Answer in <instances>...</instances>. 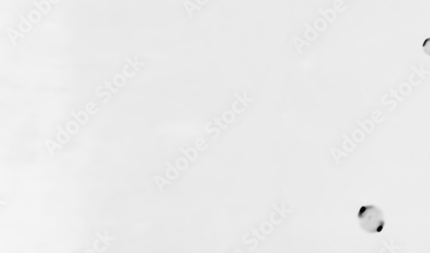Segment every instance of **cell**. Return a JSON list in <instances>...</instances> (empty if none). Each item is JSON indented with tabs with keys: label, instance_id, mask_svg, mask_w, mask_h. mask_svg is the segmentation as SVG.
Segmentation results:
<instances>
[{
	"label": "cell",
	"instance_id": "1",
	"mask_svg": "<svg viewBox=\"0 0 430 253\" xmlns=\"http://www.w3.org/2000/svg\"><path fill=\"white\" fill-rule=\"evenodd\" d=\"M358 222L365 232L370 234L379 233L385 226V217L380 208L374 205H367L359 210Z\"/></svg>",
	"mask_w": 430,
	"mask_h": 253
},
{
	"label": "cell",
	"instance_id": "2",
	"mask_svg": "<svg viewBox=\"0 0 430 253\" xmlns=\"http://www.w3.org/2000/svg\"><path fill=\"white\" fill-rule=\"evenodd\" d=\"M33 4L39 12H42L43 15H48V12L51 11V4L48 0H39V1H33Z\"/></svg>",
	"mask_w": 430,
	"mask_h": 253
},
{
	"label": "cell",
	"instance_id": "3",
	"mask_svg": "<svg viewBox=\"0 0 430 253\" xmlns=\"http://www.w3.org/2000/svg\"><path fill=\"white\" fill-rule=\"evenodd\" d=\"M70 114H71L72 117L75 118L76 120L78 122H79V124L81 126L86 125L88 123V121H89V114H88L87 112L84 111V110L78 112V113H76V112L72 110V111L70 112Z\"/></svg>",
	"mask_w": 430,
	"mask_h": 253
},
{
	"label": "cell",
	"instance_id": "4",
	"mask_svg": "<svg viewBox=\"0 0 430 253\" xmlns=\"http://www.w3.org/2000/svg\"><path fill=\"white\" fill-rule=\"evenodd\" d=\"M56 129L58 130L57 140L59 143L61 145L68 143L71 140V136H70L69 134L66 132V130H63V128L60 125H57Z\"/></svg>",
	"mask_w": 430,
	"mask_h": 253
},
{
	"label": "cell",
	"instance_id": "5",
	"mask_svg": "<svg viewBox=\"0 0 430 253\" xmlns=\"http://www.w3.org/2000/svg\"><path fill=\"white\" fill-rule=\"evenodd\" d=\"M305 26H306V29H307L306 32H305V38L307 41H309V42H314L319 37V34L311 26L310 24L306 23Z\"/></svg>",
	"mask_w": 430,
	"mask_h": 253
},
{
	"label": "cell",
	"instance_id": "6",
	"mask_svg": "<svg viewBox=\"0 0 430 253\" xmlns=\"http://www.w3.org/2000/svg\"><path fill=\"white\" fill-rule=\"evenodd\" d=\"M19 18L21 19V21L18 24V28H19V30L21 31L22 33H28V32H30V30L33 29V25L32 24L30 23L28 19L24 18V16L20 14L19 15Z\"/></svg>",
	"mask_w": 430,
	"mask_h": 253
},
{
	"label": "cell",
	"instance_id": "7",
	"mask_svg": "<svg viewBox=\"0 0 430 253\" xmlns=\"http://www.w3.org/2000/svg\"><path fill=\"white\" fill-rule=\"evenodd\" d=\"M292 42L294 43V45H295V48H296V50L298 52V54H302V48L305 47V46H310L311 42H307L306 40H302L298 37V36H294L292 38Z\"/></svg>",
	"mask_w": 430,
	"mask_h": 253
},
{
	"label": "cell",
	"instance_id": "8",
	"mask_svg": "<svg viewBox=\"0 0 430 253\" xmlns=\"http://www.w3.org/2000/svg\"><path fill=\"white\" fill-rule=\"evenodd\" d=\"M44 143H45L46 148L48 149V153H49L52 158H54V150L56 148L61 149V148H63L62 145L53 142V141L49 140V139H46L45 141H44Z\"/></svg>",
	"mask_w": 430,
	"mask_h": 253
},
{
	"label": "cell",
	"instance_id": "9",
	"mask_svg": "<svg viewBox=\"0 0 430 253\" xmlns=\"http://www.w3.org/2000/svg\"><path fill=\"white\" fill-rule=\"evenodd\" d=\"M167 166V171H166V177L170 180H174L179 177L180 172L177 171V169L175 168L174 166H172L170 162L166 163Z\"/></svg>",
	"mask_w": 430,
	"mask_h": 253
},
{
	"label": "cell",
	"instance_id": "10",
	"mask_svg": "<svg viewBox=\"0 0 430 253\" xmlns=\"http://www.w3.org/2000/svg\"><path fill=\"white\" fill-rule=\"evenodd\" d=\"M183 4H184V8L186 10L187 13H188V15L190 16V18H193V12L195 10L202 9V6L194 3L192 1H184Z\"/></svg>",
	"mask_w": 430,
	"mask_h": 253
},
{
	"label": "cell",
	"instance_id": "11",
	"mask_svg": "<svg viewBox=\"0 0 430 253\" xmlns=\"http://www.w3.org/2000/svg\"><path fill=\"white\" fill-rule=\"evenodd\" d=\"M180 151L181 153H183L185 155V157H187L191 162L195 161L197 159V156H198L197 151L194 148H187V149L181 148Z\"/></svg>",
	"mask_w": 430,
	"mask_h": 253
},
{
	"label": "cell",
	"instance_id": "12",
	"mask_svg": "<svg viewBox=\"0 0 430 253\" xmlns=\"http://www.w3.org/2000/svg\"><path fill=\"white\" fill-rule=\"evenodd\" d=\"M6 33L9 36L10 39H11V42H12V45H16V40L18 39V37H21V38H24L25 37V35L23 33H20V32H18L17 30H13L12 28H8L7 30H6Z\"/></svg>",
	"mask_w": 430,
	"mask_h": 253
},
{
	"label": "cell",
	"instance_id": "13",
	"mask_svg": "<svg viewBox=\"0 0 430 253\" xmlns=\"http://www.w3.org/2000/svg\"><path fill=\"white\" fill-rule=\"evenodd\" d=\"M29 21L33 24H38L42 20V13L38 10H31L29 12Z\"/></svg>",
	"mask_w": 430,
	"mask_h": 253
},
{
	"label": "cell",
	"instance_id": "14",
	"mask_svg": "<svg viewBox=\"0 0 430 253\" xmlns=\"http://www.w3.org/2000/svg\"><path fill=\"white\" fill-rule=\"evenodd\" d=\"M66 130L70 135H75L79 131V124L75 120H71L66 124Z\"/></svg>",
	"mask_w": 430,
	"mask_h": 253
},
{
	"label": "cell",
	"instance_id": "15",
	"mask_svg": "<svg viewBox=\"0 0 430 253\" xmlns=\"http://www.w3.org/2000/svg\"><path fill=\"white\" fill-rule=\"evenodd\" d=\"M112 82L117 88L123 87L126 83V77L123 74H116V75L114 76Z\"/></svg>",
	"mask_w": 430,
	"mask_h": 253
},
{
	"label": "cell",
	"instance_id": "16",
	"mask_svg": "<svg viewBox=\"0 0 430 253\" xmlns=\"http://www.w3.org/2000/svg\"><path fill=\"white\" fill-rule=\"evenodd\" d=\"M154 180L155 182V184H156V186L158 187V189L160 190V192H163V187L165 184H172V182L171 181L166 180L165 178H161L160 176H154Z\"/></svg>",
	"mask_w": 430,
	"mask_h": 253
},
{
	"label": "cell",
	"instance_id": "17",
	"mask_svg": "<svg viewBox=\"0 0 430 253\" xmlns=\"http://www.w3.org/2000/svg\"><path fill=\"white\" fill-rule=\"evenodd\" d=\"M319 12L320 14H322L325 17V19H327L330 23H332L336 18V13L333 10L328 9L326 11H323V10L319 9Z\"/></svg>",
	"mask_w": 430,
	"mask_h": 253
},
{
	"label": "cell",
	"instance_id": "18",
	"mask_svg": "<svg viewBox=\"0 0 430 253\" xmlns=\"http://www.w3.org/2000/svg\"><path fill=\"white\" fill-rule=\"evenodd\" d=\"M326 28H327V24L322 18H318L314 22V30H318L319 32L325 31Z\"/></svg>",
	"mask_w": 430,
	"mask_h": 253
},
{
	"label": "cell",
	"instance_id": "19",
	"mask_svg": "<svg viewBox=\"0 0 430 253\" xmlns=\"http://www.w3.org/2000/svg\"><path fill=\"white\" fill-rule=\"evenodd\" d=\"M137 56H134V60L135 61H133V60H131L130 57L128 56H126L125 57V60H126V62L129 64V66H132L133 69L135 70L136 72H138L139 71V67L138 66H145L146 65V62H138L137 61Z\"/></svg>",
	"mask_w": 430,
	"mask_h": 253
},
{
	"label": "cell",
	"instance_id": "20",
	"mask_svg": "<svg viewBox=\"0 0 430 253\" xmlns=\"http://www.w3.org/2000/svg\"><path fill=\"white\" fill-rule=\"evenodd\" d=\"M85 111L87 112L88 114H96L99 111V108L97 107L96 103L93 102H89L85 105Z\"/></svg>",
	"mask_w": 430,
	"mask_h": 253
},
{
	"label": "cell",
	"instance_id": "21",
	"mask_svg": "<svg viewBox=\"0 0 430 253\" xmlns=\"http://www.w3.org/2000/svg\"><path fill=\"white\" fill-rule=\"evenodd\" d=\"M235 97L237 98V99L239 101V102L243 104V105L245 107V108H248L250 104H249V102H252L254 101V99H251V98H248L246 97V92H244V96L242 97V96L239 95L238 93H235Z\"/></svg>",
	"mask_w": 430,
	"mask_h": 253
},
{
	"label": "cell",
	"instance_id": "22",
	"mask_svg": "<svg viewBox=\"0 0 430 253\" xmlns=\"http://www.w3.org/2000/svg\"><path fill=\"white\" fill-rule=\"evenodd\" d=\"M122 74L126 78H132L133 76H135V70L133 69L132 66H129V65H126V66H124L123 70H122Z\"/></svg>",
	"mask_w": 430,
	"mask_h": 253
},
{
	"label": "cell",
	"instance_id": "23",
	"mask_svg": "<svg viewBox=\"0 0 430 253\" xmlns=\"http://www.w3.org/2000/svg\"><path fill=\"white\" fill-rule=\"evenodd\" d=\"M223 120L226 123H232V121L235 120V114L233 112L231 111V110H226L224 114H223Z\"/></svg>",
	"mask_w": 430,
	"mask_h": 253
},
{
	"label": "cell",
	"instance_id": "24",
	"mask_svg": "<svg viewBox=\"0 0 430 253\" xmlns=\"http://www.w3.org/2000/svg\"><path fill=\"white\" fill-rule=\"evenodd\" d=\"M232 110H233L235 113L241 114V113H243V112L244 111L245 107H244V106L239 101H235V102L232 103Z\"/></svg>",
	"mask_w": 430,
	"mask_h": 253
},
{
	"label": "cell",
	"instance_id": "25",
	"mask_svg": "<svg viewBox=\"0 0 430 253\" xmlns=\"http://www.w3.org/2000/svg\"><path fill=\"white\" fill-rule=\"evenodd\" d=\"M422 49L427 56H430V37L425 40L423 44H422Z\"/></svg>",
	"mask_w": 430,
	"mask_h": 253
},
{
	"label": "cell",
	"instance_id": "26",
	"mask_svg": "<svg viewBox=\"0 0 430 253\" xmlns=\"http://www.w3.org/2000/svg\"><path fill=\"white\" fill-rule=\"evenodd\" d=\"M176 164H177V166H178V168L180 169V170H184V167L183 166V165H184L185 166H188V161H187L184 158H179L176 161Z\"/></svg>",
	"mask_w": 430,
	"mask_h": 253
},
{
	"label": "cell",
	"instance_id": "27",
	"mask_svg": "<svg viewBox=\"0 0 430 253\" xmlns=\"http://www.w3.org/2000/svg\"><path fill=\"white\" fill-rule=\"evenodd\" d=\"M112 84H113V82L104 81V88H106L107 90H110L113 93H117L118 91H119V89L113 87Z\"/></svg>",
	"mask_w": 430,
	"mask_h": 253
},
{
	"label": "cell",
	"instance_id": "28",
	"mask_svg": "<svg viewBox=\"0 0 430 253\" xmlns=\"http://www.w3.org/2000/svg\"><path fill=\"white\" fill-rule=\"evenodd\" d=\"M195 145H196V148L199 149L200 151H204V148H202V145H204L206 146L207 143H206V141H205L204 139H197L196 140V142H195Z\"/></svg>",
	"mask_w": 430,
	"mask_h": 253
},
{
	"label": "cell",
	"instance_id": "29",
	"mask_svg": "<svg viewBox=\"0 0 430 253\" xmlns=\"http://www.w3.org/2000/svg\"><path fill=\"white\" fill-rule=\"evenodd\" d=\"M214 124H215V125H216V126H217V125H218V126H220V129H221V130H226V129H227V128H228V125H227V124L223 123L222 121H221V120H220V118L214 117Z\"/></svg>",
	"mask_w": 430,
	"mask_h": 253
},
{
	"label": "cell",
	"instance_id": "30",
	"mask_svg": "<svg viewBox=\"0 0 430 253\" xmlns=\"http://www.w3.org/2000/svg\"><path fill=\"white\" fill-rule=\"evenodd\" d=\"M96 95L97 96H108V99H110L111 98V94L108 90H105V91H102V92H99V91H96Z\"/></svg>",
	"mask_w": 430,
	"mask_h": 253
},
{
	"label": "cell",
	"instance_id": "31",
	"mask_svg": "<svg viewBox=\"0 0 430 253\" xmlns=\"http://www.w3.org/2000/svg\"><path fill=\"white\" fill-rule=\"evenodd\" d=\"M214 131H216V136H214V137H213V139H214V140H215V139L218 138V137H219V136H220V129H219V128H218V126H217V128H214V129H211L210 130H208V131H206V132L212 133L214 132Z\"/></svg>",
	"mask_w": 430,
	"mask_h": 253
}]
</instances>
